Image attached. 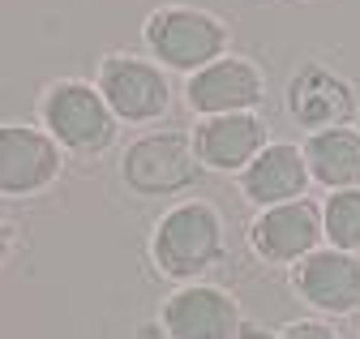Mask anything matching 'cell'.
<instances>
[{"instance_id":"obj_1","label":"cell","mask_w":360,"mask_h":339,"mask_svg":"<svg viewBox=\"0 0 360 339\" xmlns=\"http://www.w3.org/2000/svg\"><path fill=\"white\" fill-rule=\"evenodd\" d=\"M223 258V219L206 202L167 210L155 228V262L176 279H193Z\"/></svg>"},{"instance_id":"obj_2","label":"cell","mask_w":360,"mask_h":339,"mask_svg":"<svg viewBox=\"0 0 360 339\" xmlns=\"http://www.w3.org/2000/svg\"><path fill=\"white\" fill-rule=\"evenodd\" d=\"M228 44V26L198 9H159L146 18V48L172 69H206Z\"/></svg>"},{"instance_id":"obj_3","label":"cell","mask_w":360,"mask_h":339,"mask_svg":"<svg viewBox=\"0 0 360 339\" xmlns=\"http://www.w3.org/2000/svg\"><path fill=\"white\" fill-rule=\"evenodd\" d=\"M43 120H48L52 138H60L69 151H82V155L108 151L116 138L112 108L86 82H56L48 99H43Z\"/></svg>"},{"instance_id":"obj_4","label":"cell","mask_w":360,"mask_h":339,"mask_svg":"<svg viewBox=\"0 0 360 339\" xmlns=\"http://www.w3.org/2000/svg\"><path fill=\"white\" fill-rule=\"evenodd\" d=\"M124 181L129 189H138L146 198H167V193H180L189 189L202 172V163L193 155V142L189 138H176V134H150L142 142H133L124 151Z\"/></svg>"},{"instance_id":"obj_5","label":"cell","mask_w":360,"mask_h":339,"mask_svg":"<svg viewBox=\"0 0 360 339\" xmlns=\"http://www.w3.org/2000/svg\"><path fill=\"white\" fill-rule=\"evenodd\" d=\"M99 95L120 120H155L167 112V77L150 60L138 56H108L99 69Z\"/></svg>"},{"instance_id":"obj_6","label":"cell","mask_w":360,"mask_h":339,"mask_svg":"<svg viewBox=\"0 0 360 339\" xmlns=\"http://www.w3.org/2000/svg\"><path fill=\"white\" fill-rule=\"evenodd\" d=\"M322 236H326L322 232V210L309 198L266 206L249 228V241L266 262H300L318 249Z\"/></svg>"},{"instance_id":"obj_7","label":"cell","mask_w":360,"mask_h":339,"mask_svg":"<svg viewBox=\"0 0 360 339\" xmlns=\"http://www.w3.org/2000/svg\"><path fill=\"white\" fill-rule=\"evenodd\" d=\"M292 288L322 314H352L360 309V258L343 249H313L292 271Z\"/></svg>"},{"instance_id":"obj_8","label":"cell","mask_w":360,"mask_h":339,"mask_svg":"<svg viewBox=\"0 0 360 339\" xmlns=\"http://www.w3.org/2000/svg\"><path fill=\"white\" fill-rule=\"evenodd\" d=\"M288 112L304 129H318V134L339 129L356 112V91H352V82H343L326 65H304L288 82Z\"/></svg>"},{"instance_id":"obj_9","label":"cell","mask_w":360,"mask_h":339,"mask_svg":"<svg viewBox=\"0 0 360 339\" xmlns=\"http://www.w3.org/2000/svg\"><path fill=\"white\" fill-rule=\"evenodd\" d=\"M185 95H189V108L206 112V116L249 112L262 103V73L240 56H223V60H210L206 69H198L189 77Z\"/></svg>"},{"instance_id":"obj_10","label":"cell","mask_w":360,"mask_h":339,"mask_svg":"<svg viewBox=\"0 0 360 339\" xmlns=\"http://www.w3.org/2000/svg\"><path fill=\"white\" fill-rule=\"evenodd\" d=\"M266 151V124L249 112H232V116H206L193 134V155L202 167L214 172H245V167Z\"/></svg>"},{"instance_id":"obj_11","label":"cell","mask_w":360,"mask_h":339,"mask_svg":"<svg viewBox=\"0 0 360 339\" xmlns=\"http://www.w3.org/2000/svg\"><path fill=\"white\" fill-rule=\"evenodd\" d=\"M60 172V151L48 134L0 124V193H34Z\"/></svg>"},{"instance_id":"obj_12","label":"cell","mask_w":360,"mask_h":339,"mask_svg":"<svg viewBox=\"0 0 360 339\" xmlns=\"http://www.w3.org/2000/svg\"><path fill=\"white\" fill-rule=\"evenodd\" d=\"M163 326L172 339H236L240 309L219 288H180L163 305Z\"/></svg>"},{"instance_id":"obj_13","label":"cell","mask_w":360,"mask_h":339,"mask_svg":"<svg viewBox=\"0 0 360 339\" xmlns=\"http://www.w3.org/2000/svg\"><path fill=\"white\" fill-rule=\"evenodd\" d=\"M309 163H304V151L292 146V142H270L240 177V189L249 202H257L262 210L266 206H279V202H296L304 198L309 189Z\"/></svg>"},{"instance_id":"obj_14","label":"cell","mask_w":360,"mask_h":339,"mask_svg":"<svg viewBox=\"0 0 360 339\" xmlns=\"http://www.w3.org/2000/svg\"><path fill=\"white\" fill-rule=\"evenodd\" d=\"M304 163H309V177L326 185L330 193L339 189H360V129H322V134H309L304 142Z\"/></svg>"},{"instance_id":"obj_15","label":"cell","mask_w":360,"mask_h":339,"mask_svg":"<svg viewBox=\"0 0 360 339\" xmlns=\"http://www.w3.org/2000/svg\"><path fill=\"white\" fill-rule=\"evenodd\" d=\"M322 232L330 236V249H343V253L360 249V189H339L326 198Z\"/></svg>"},{"instance_id":"obj_16","label":"cell","mask_w":360,"mask_h":339,"mask_svg":"<svg viewBox=\"0 0 360 339\" xmlns=\"http://www.w3.org/2000/svg\"><path fill=\"white\" fill-rule=\"evenodd\" d=\"M279 339H335L326 326H318V322H300V326H288Z\"/></svg>"},{"instance_id":"obj_17","label":"cell","mask_w":360,"mask_h":339,"mask_svg":"<svg viewBox=\"0 0 360 339\" xmlns=\"http://www.w3.org/2000/svg\"><path fill=\"white\" fill-rule=\"evenodd\" d=\"M5 249H9V228L0 224V258H5Z\"/></svg>"},{"instance_id":"obj_18","label":"cell","mask_w":360,"mask_h":339,"mask_svg":"<svg viewBox=\"0 0 360 339\" xmlns=\"http://www.w3.org/2000/svg\"><path fill=\"white\" fill-rule=\"evenodd\" d=\"M240 339H257V331H249V335H240Z\"/></svg>"}]
</instances>
